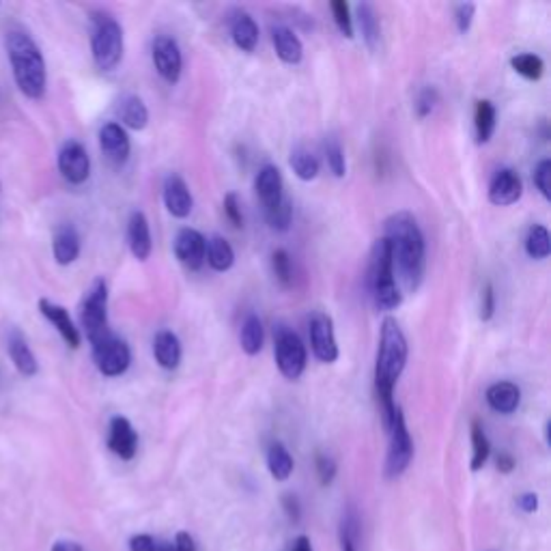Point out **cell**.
Wrapping results in <instances>:
<instances>
[{
    "mask_svg": "<svg viewBox=\"0 0 551 551\" xmlns=\"http://www.w3.org/2000/svg\"><path fill=\"white\" fill-rule=\"evenodd\" d=\"M392 265L399 270L407 291H416L424 276V235L409 212H399L385 220V235Z\"/></svg>",
    "mask_w": 551,
    "mask_h": 551,
    "instance_id": "cell-1",
    "label": "cell"
},
{
    "mask_svg": "<svg viewBox=\"0 0 551 551\" xmlns=\"http://www.w3.org/2000/svg\"><path fill=\"white\" fill-rule=\"evenodd\" d=\"M407 338L396 319H384L382 337H379L377 365H375V388H377L379 405H382L384 427H388L392 416L396 412L394 403V385L405 371L407 365Z\"/></svg>",
    "mask_w": 551,
    "mask_h": 551,
    "instance_id": "cell-2",
    "label": "cell"
},
{
    "mask_svg": "<svg viewBox=\"0 0 551 551\" xmlns=\"http://www.w3.org/2000/svg\"><path fill=\"white\" fill-rule=\"evenodd\" d=\"M7 54L15 84L28 100H42L48 87V70L35 39L22 28L7 33Z\"/></svg>",
    "mask_w": 551,
    "mask_h": 551,
    "instance_id": "cell-3",
    "label": "cell"
},
{
    "mask_svg": "<svg viewBox=\"0 0 551 551\" xmlns=\"http://www.w3.org/2000/svg\"><path fill=\"white\" fill-rule=\"evenodd\" d=\"M368 287L379 310H394L403 302V295L396 287L394 265L388 242L377 240L371 252V265H368Z\"/></svg>",
    "mask_w": 551,
    "mask_h": 551,
    "instance_id": "cell-4",
    "label": "cell"
},
{
    "mask_svg": "<svg viewBox=\"0 0 551 551\" xmlns=\"http://www.w3.org/2000/svg\"><path fill=\"white\" fill-rule=\"evenodd\" d=\"M123 28L112 15L98 14L93 18V35H90V52L95 65L101 71L117 70L123 59Z\"/></svg>",
    "mask_w": 551,
    "mask_h": 551,
    "instance_id": "cell-5",
    "label": "cell"
},
{
    "mask_svg": "<svg viewBox=\"0 0 551 551\" xmlns=\"http://www.w3.org/2000/svg\"><path fill=\"white\" fill-rule=\"evenodd\" d=\"M81 323L90 345L110 334V329H108V285L104 278H95L93 285L84 295Z\"/></svg>",
    "mask_w": 551,
    "mask_h": 551,
    "instance_id": "cell-6",
    "label": "cell"
},
{
    "mask_svg": "<svg viewBox=\"0 0 551 551\" xmlns=\"http://www.w3.org/2000/svg\"><path fill=\"white\" fill-rule=\"evenodd\" d=\"M385 431H388L390 435L388 459H385V476H388V479H396V476H401L403 471L409 468L413 457V442L407 431L405 416H403L401 407H396L394 416H392Z\"/></svg>",
    "mask_w": 551,
    "mask_h": 551,
    "instance_id": "cell-7",
    "label": "cell"
},
{
    "mask_svg": "<svg viewBox=\"0 0 551 551\" xmlns=\"http://www.w3.org/2000/svg\"><path fill=\"white\" fill-rule=\"evenodd\" d=\"M274 337H276V365L287 379L295 382V379L302 377L306 368V357H309L306 356L302 338L287 326H278Z\"/></svg>",
    "mask_w": 551,
    "mask_h": 551,
    "instance_id": "cell-8",
    "label": "cell"
},
{
    "mask_svg": "<svg viewBox=\"0 0 551 551\" xmlns=\"http://www.w3.org/2000/svg\"><path fill=\"white\" fill-rule=\"evenodd\" d=\"M93 357L101 375H106V377H119V375H123L129 368L132 351H129L128 343H125L123 338H119L110 332L106 338H101L93 345Z\"/></svg>",
    "mask_w": 551,
    "mask_h": 551,
    "instance_id": "cell-9",
    "label": "cell"
},
{
    "mask_svg": "<svg viewBox=\"0 0 551 551\" xmlns=\"http://www.w3.org/2000/svg\"><path fill=\"white\" fill-rule=\"evenodd\" d=\"M310 326V347L319 362L332 365L338 357V345L334 337V323L326 312H315L309 321Z\"/></svg>",
    "mask_w": 551,
    "mask_h": 551,
    "instance_id": "cell-10",
    "label": "cell"
},
{
    "mask_svg": "<svg viewBox=\"0 0 551 551\" xmlns=\"http://www.w3.org/2000/svg\"><path fill=\"white\" fill-rule=\"evenodd\" d=\"M153 65L168 84H177L184 71V56L173 37L160 35L153 39Z\"/></svg>",
    "mask_w": 551,
    "mask_h": 551,
    "instance_id": "cell-11",
    "label": "cell"
},
{
    "mask_svg": "<svg viewBox=\"0 0 551 551\" xmlns=\"http://www.w3.org/2000/svg\"><path fill=\"white\" fill-rule=\"evenodd\" d=\"M59 170L70 184L81 185L90 175V157L82 143L78 140H67L59 151Z\"/></svg>",
    "mask_w": 551,
    "mask_h": 551,
    "instance_id": "cell-12",
    "label": "cell"
},
{
    "mask_svg": "<svg viewBox=\"0 0 551 551\" xmlns=\"http://www.w3.org/2000/svg\"><path fill=\"white\" fill-rule=\"evenodd\" d=\"M175 254L187 270H201L207 254V240L196 229H181L175 240Z\"/></svg>",
    "mask_w": 551,
    "mask_h": 551,
    "instance_id": "cell-13",
    "label": "cell"
},
{
    "mask_svg": "<svg viewBox=\"0 0 551 551\" xmlns=\"http://www.w3.org/2000/svg\"><path fill=\"white\" fill-rule=\"evenodd\" d=\"M108 448L117 454L119 459L123 461H129V459L136 457V451H138V435L132 427L128 418L115 416L110 420V427H108Z\"/></svg>",
    "mask_w": 551,
    "mask_h": 551,
    "instance_id": "cell-14",
    "label": "cell"
},
{
    "mask_svg": "<svg viewBox=\"0 0 551 551\" xmlns=\"http://www.w3.org/2000/svg\"><path fill=\"white\" fill-rule=\"evenodd\" d=\"M100 147L112 166H121L129 157V138L121 125L110 121L100 129Z\"/></svg>",
    "mask_w": 551,
    "mask_h": 551,
    "instance_id": "cell-15",
    "label": "cell"
},
{
    "mask_svg": "<svg viewBox=\"0 0 551 551\" xmlns=\"http://www.w3.org/2000/svg\"><path fill=\"white\" fill-rule=\"evenodd\" d=\"M524 192V184L521 177L513 168H502L493 175L489 185V201L498 207H508V204L517 203Z\"/></svg>",
    "mask_w": 551,
    "mask_h": 551,
    "instance_id": "cell-16",
    "label": "cell"
},
{
    "mask_svg": "<svg viewBox=\"0 0 551 551\" xmlns=\"http://www.w3.org/2000/svg\"><path fill=\"white\" fill-rule=\"evenodd\" d=\"M5 343H7V354L11 357V362H14V366L18 368V373L24 375V377H35L39 365L35 354H33L31 347H28V340L24 338V334H22L18 328L11 326L7 329V337H5Z\"/></svg>",
    "mask_w": 551,
    "mask_h": 551,
    "instance_id": "cell-17",
    "label": "cell"
},
{
    "mask_svg": "<svg viewBox=\"0 0 551 551\" xmlns=\"http://www.w3.org/2000/svg\"><path fill=\"white\" fill-rule=\"evenodd\" d=\"M39 312L52 323L56 332L61 334L62 340H65L71 349L81 347V332H78L76 323H73L70 312L62 309V306L50 302V299H39Z\"/></svg>",
    "mask_w": 551,
    "mask_h": 551,
    "instance_id": "cell-18",
    "label": "cell"
},
{
    "mask_svg": "<svg viewBox=\"0 0 551 551\" xmlns=\"http://www.w3.org/2000/svg\"><path fill=\"white\" fill-rule=\"evenodd\" d=\"M164 204L175 218H187L192 214V207H195V198H192L190 187L179 175H170V177L164 181Z\"/></svg>",
    "mask_w": 551,
    "mask_h": 551,
    "instance_id": "cell-19",
    "label": "cell"
},
{
    "mask_svg": "<svg viewBox=\"0 0 551 551\" xmlns=\"http://www.w3.org/2000/svg\"><path fill=\"white\" fill-rule=\"evenodd\" d=\"M254 187H257V196L259 201L263 203L265 212L274 209L276 204L285 198V192H282V175L280 170L271 166V164H267V166L259 170Z\"/></svg>",
    "mask_w": 551,
    "mask_h": 551,
    "instance_id": "cell-20",
    "label": "cell"
},
{
    "mask_svg": "<svg viewBox=\"0 0 551 551\" xmlns=\"http://www.w3.org/2000/svg\"><path fill=\"white\" fill-rule=\"evenodd\" d=\"M128 243L132 254L138 261H147L151 257V250H153L151 229H149V220H147V215L143 212H134L129 215Z\"/></svg>",
    "mask_w": 551,
    "mask_h": 551,
    "instance_id": "cell-21",
    "label": "cell"
},
{
    "mask_svg": "<svg viewBox=\"0 0 551 551\" xmlns=\"http://www.w3.org/2000/svg\"><path fill=\"white\" fill-rule=\"evenodd\" d=\"M153 356H156L157 365L166 371H175L181 362V340L177 334L170 332V329H162L156 334L153 340Z\"/></svg>",
    "mask_w": 551,
    "mask_h": 551,
    "instance_id": "cell-22",
    "label": "cell"
},
{
    "mask_svg": "<svg viewBox=\"0 0 551 551\" xmlns=\"http://www.w3.org/2000/svg\"><path fill=\"white\" fill-rule=\"evenodd\" d=\"M54 259L59 265H71L81 254V235L71 224H62L56 229L52 240Z\"/></svg>",
    "mask_w": 551,
    "mask_h": 551,
    "instance_id": "cell-23",
    "label": "cell"
},
{
    "mask_svg": "<svg viewBox=\"0 0 551 551\" xmlns=\"http://www.w3.org/2000/svg\"><path fill=\"white\" fill-rule=\"evenodd\" d=\"M487 403L493 412L513 413L521 403V390L513 382H498L487 388Z\"/></svg>",
    "mask_w": 551,
    "mask_h": 551,
    "instance_id": "cell-24",
    "label": "cell"
},
{
    "mask_svg": "<svg viewBox=\"0 0 551 551\" xmlns=\"http://www.w3.org/2000/svg\"><path fill=\"white\" fill-rule=\"evenodd\" d=\"M271 42H274L278 59L289 62V65H298L304 56V45L299 42V37L295 35L291 28L287 26H276L271 31Z\"/></svg>",
    "mask_w": 551,
    "mask_h": 551,
    "instance_id": "cell-25",
    "label": "cell"
},
{
    "mask_svg": "<svg viewBox=\"0 0 551 551\" xmlns=\"http://www.w3.org/2000/svg\"><path fill=\"white\" fill-rule=\"evenodd\" d=\"M231 37L233 43H235L242 52H254V48H257L259 43L257 22L250 18L248 14L240 11V14L233 15L231 20Z\"/></svg>",
    "mask_w": 551,
    "mask_h": 551,
    "instance_id": "cell-26",
    "label": "cell"
},
{
    "mask_svg": "<svg viewBox=\"0 0 551 551\" xmlns=\"http://www.w3.org/2000/svg\"><path fill=\"white\" fill-rule=\"evenodd\" d=\"M119 117L129 129H145L147 123H149V110H147L145 101L138 95H128V98L121 100Z\"/></svg>",
    "mask_w": 551,
    "mask_h": 551,
    "instance_id": "cell-27",
    "label": "cell"
},
{
    "mask_svg": "<svg viewBox=\"0 0 551 551\" xmlns=\"http://www.w3.org/2000/svg\"><path fill=\"white\" fill-rule=\"evenodd\" d=\"M204 259L209 261L212 270L229 271L233 263H235V250H233V246L224 237L215 235L207 242V254H204Z\"/></svg>",
    "mask_w": 551,
    "mask_h": 551,
    "instance_id": "cell-28",
    "label": "cell"
},
{
    "mask_svg": "<svg viewBox=\"0 0 551 551\" xmlns=\"http://www.w3.org/2000/svg\"><path fill=\"white\" fill-rule=\"evenodd\" d=\"M263 323H261L259 315L250 312L246 315V319L242 323V334H240V343L242 349L246 351L248 356H257L261 349H263Z\"/></svg>",
    "mask_w": 551,
    "mask_h": 551,
    "instance_id": "cell-29",
    "label": "cell"
},
{
    "mask_svg": "<svg viewBox=\"0 0 551 551\" xmlns=\"http://www.w3.org/2000/svg\"><path fill=\"white\" fill-rule=\"evenodd\" d=\"M474 125L479 145L489 143L493 132H496V106H493L489 100H480L479 104H476Z\"/></svg>",
    "mask_w": 551,
    "mask_h": 551,
    "instance_id": "cell-30",
    "label": "cell"
},
{
    "mask_svg": "<svg viewBox=\"0 0 551 551\" xmlns=\"http://www.w3.org/2000/svg\"><path fill=\"white\" fill-rule=\"evenodd\" d=\"M357 24L362 28V37H365L366 45L371 50H377L379 39H382V26H379V18L375 14V7L368 3L357 5Z\"/></svg>",
    "mask_w": 551,
    "mask_h": 551,
    "instance_id": "cell-31",
    "label": "cell"
},
{
    "mask_svg": "<svg viewBox=\"0 0 551 551\" xmlns=\"http://www.w3.org/2000/svg\"><path fill=\"white\" fill-rule=\"evenodd\" d=\"M267 468H270V474L276 480H287L293 474V457L285 444L276 442V444L270 446V451H267Z\"/></svg>",
    "mask_w": 551,
    "mask_h": 551,
    "instance_id": "cell-32",
    "label": "cell"
},
{
    "mask_svg": "<svg viewBox=\"0 0 551 551\" xmlns=\"http://www.w3.org/2000/svg\"><path fill=\"white\" fill-rule=\"evenodd\" d=\"M526 252L530 259L543 261L549 257L551 252V240H549V231L545 229L543 224H534L530 226L526 235Z\"/></svg>",
    "mask_w": 551,
    "mask_h": 551,
    "instance_id": "cell-33",
    "label": "cell"
},
{
    "mask_svg": "<svg viewBox=\"0 0 551 551\" xmlns=\"http://www.w3.org/2000/svg\"><path fill=\"white\" fill-rule=\"evenodd\" d=\"M289 164H291L293 173L302 181H312L319 175V160H317L310 151L302 149V147L291 151V160H289Z\"/></svg>",
    "mask_w": 551,
    "mask_h": 551,
    "instance_id": "cell-34",
    "label": "cell"
},
{
    "mask_svg": "<svg viewBox=\"0 0 551 551\" xmlns=\"http://www.w3.org/2000/svg\"><path fill=\"white\" fill-rule=\"evenodd\" d=\"M510 67L519 73V76H524L526 81H541L543 71H545V62L541 56L537 54H517L513 61H510Z\"/></svg>",
    "mask_w": 551,
    "mask_h": 551,
    "instance_id": "cell-35",
    "label": "cell"
},
{
    "mask_svg": "<svg viewBox=\"0 0 551 551\" xmlns=\"http://www.w3.org/2000/svg\"><path fill=\"white\" fill-rule=\"evenodd\" d=\"M471 446H474V454H471V470L479 471L491 454V444L489 440H487V433L485 429L480 427V423L471 424Z\"/></svg>",
    "mask_w": 551,
    "mask_h": 551,
    "instance_id": "cell-36",
    "label": "cell"
},
{
    "mask_svg": "<svg viewBox=\"0 0 551 551\" xmlns=\"http://www.w3.org/2000/svg\"><path fill=\"white\" fill-rule=\"evenodd\" d=\"M265 218H267V223H270V226L274 231H280V233L289 231V226H291V220H293L291 201H289V198L285 196L280 203L276 204L274 209L265 212Z\"/></svg>",
    "mask_w": 551,
    "mask_h": 551,
    "instance_id": "cell-37",
    "label": "cell"
},
{
    "mask_svg": "<svg viewBox=\"0 0 551 551\" xmlns=\"http://www.w3.org/2000/svg\"><path fill=\"white\" fill-rule=\"evenodd\" d=\"M357 515L356 510H347L340 524V551H357Z\"/></svg>",
    "mask_w": 551,
    "mask_h": 551,
    "instance_id": "cell-38",
    "label": "cell"
},
{
    "mask_svg": "<svg viewBox=\"0 0 551 551\" xmlns=\"http://www.w3.org/2000/svg\"><path fill=\"white\" fill-rule=\"evenodd\" d=\"M271 267H274V274L282 287H293V265L287 250L280 248L271 254Z\"/></svg>",
    "mask_w": 551,
    "mask_h": 551,
    "instance_id": "cell-39",
    "label": "cell"
},
{
    "mask_svg": "<svg viewBox=\"0 0 551 551\" xmlns=\"http://www.w3.org/2000/svg\"><path fill=\"white\" fill-rule=\"evenodd\" d=\"M326 157H328V166L334 173V177H345L347 173V162H345V151L343 145L338 143V138H328L326 143Z\"/></svg>",
    "mask_w": 551,
    "mask_h": 551,
    "instance_id": "cell-40",
    "label": "cell"
},
{
    "mask_svg": "<svg viewBox=\"0 0 551 551\" xmlns=\"http://www.w3.org/2000/svg\"><path fill=\"white\" fill-rule=\"evenodd\" d=\"M332 15L337 22L340 35L354 39V20H351V9L345 0H334L332 3Z\"/></svg>",
    "mask_w": 551,
    "mask_h": 551,
    "instance_id": "cell-41",
    "label": "cell"
},
{
    "mask_svg": "<svg viewBox=\"0 0 551 551\" xmlns=\"http://www.w3.org/2000/svg\"><path fill=\"white\" fill-rule=\"evenodd\" d=\"M440 104V93H437L435 87H427L420 90L418 100H416V112L420 119L429 117L431 112L435 110V106Z\"/></svg>",
    "mask_w": 551,
    "mask_h": 551,
    "instance_id": "cell-42",
    "label": "cell"
},
{
    "mask_svg": "<svg viewBox=\"0 0 551 551\" xmlns=\"http://www.w3.org/2000/svg\"><path fill=\"white\" fill-rule=\"evenodd\" d=\"M549 177H551V160L538 162V166L534 168V185L538 187V192H541L543 198H551V190H549Z\"/></svg>",
    "mask_w": 551,
    "mask_h": 551,
    "instance_id": "cell-43",
    "label": "cell"
},
{
    "mask_svg": "<svg viewBox=\"0 0 551 551\" xmlns=\"http://www.w3.org/2000/svg\"><path fill=\"white\" fill-rule=\"evenodd\" d=\"M224 214H226V218L231 220V224L235 226V229H242V226H243L242 204H240V198H237L235 192H229V195L224 196Z\"/></svg>",
    "mask_w": 551,
    "mask_h": 551,
    "instance_id": "cell-44",
    "label": "cell"
},
{
    "mask_svg": "<svg viewBox=\"0 0 551 551\" xmlns=\"http://www.w3.org/2000/svg\"><path fill=\"white\" fill-rule=\"evenodd\" d=\"M317 474H319L323 487L329 485L334 480V476H337V461L332 457H328V454H317Z\"/></svg>",
    "mask_w": 551,
    "mask_h": 551,
    "instance_id": "cell-45",
    "label": "cell"
},
{
    "mask_svg": "<svg viewBox=\"0 0 551 551\" xmlns=\"http://www.w3.org/2000/svg\"><path fill=\"white\" fill-rule=\"evenodd\" d=\"M496 312V293H493L491 282H487L485 289H482V298H480V319L489 321Z\"/></svg>",
    "mask_w": 551,
    "mask_h": 551,
    "instance_id": "cell-46",
    "label": "cell"
},
{
    "mask_svg": "<svg viewBox=\"0 0 551 551\" xmlns=\"http://www.w3.org/2000/svg\"><path fill=\"white\" fill-rule=\"evenodd\" d=\"M474 14H476V5L471 3H463L459 5L457 7V28L459 33H468L470 26H471V20H474Z\"/></svg>",
    "mask_w": 551,
    "mask_h": 551,
    "instance_id": "cell-47",
    "label": "cell"
},
{
    "mask_svg": "<svg viewBox=\"0 0 551 551\" xmlns=\"http://www.w3.org/2000/svg\"><path fill=\"white\" fill-rule=\"evenodd\" d=\"M129 549L132 551H157L156 538L149 537V534H138L129 541Z\"/></svg>",
    "mask_w": 551,
    "mask_h": 551,
    "instance_id": "cell-48",
    "label": "cell"
},
{
    "mask_svg": "<svg viewBox=\"0 0 551 551\" xmlns=\"http://www.w3.org/2000/svg\"><path fill=\"white\" fill-rule=\"evenodd\" d=\"M282 507H285V513H287V517L291 521H299V515H302V508H299V499L295 498V496H291V493H289V496H285L282 498Z\"/></svg>",
    "mask_w": 551,
    "mask_h": 551,
    "instance_id": "cell-49",
    "label": "cell"
},
{
    "mask_svg": "<svg viewBox=\"0 0 551 551\" xmlns=\"http://www.w3.org/2000/svg\"><path fill=\"white\" fill-rule=\"evenodd\" d=\"M175 551H196V543L192 538V534L177 532V537H175Z\"/></svg>",
    "mask_w": 551,
    "mask_h": 551,
    "instance_id": "cell-50",
    "label": "cell"
},
{
    "mask_svg": "<svg viewBox=\"0 0 551 551\" xmlns=\"http://www.w3.org/2000/svg\"><path fill=\"white\" fill-rule=\"evenodd\" d=\"M517 507L524 510V513H534L538 508L537 493H524V496L517 498Z\"/></svg>",
    "mask_w": 551,
    "mask_h": 551,
    "instance_id": "cell-51",
    "label": "cell"
},
{
    "mask_svg": "<svg viewBox=\"0 0 551 551\" xmlns=\"http://www.w3.org/2000/svg\"><path fill=\"white\" fill-rule=\"evenodd\" d=\"M498 470L502 471V474H510V471L515 470V459L510 457L508 452H499L498 454Z\"/></svg>",
    "mask_w": 551,
    "mask_h": 551,
    "instance_id": "cell-52",
    "label": "cell"
},
{
    "mask_svg": "<svg viewBox=\"0 0 551 551\" xmlns=\"http://www.w3.org/2000/svg\"><path fill=\"white\" fill-rule=\"evenodd\" d=\"M52 551H84L81 543L76 541H56L52 545Z\"/></svg>",
    "mask_w": 551,
    "mask_h": 551,
    "instance_id": "cell-53",
    "label": "cell"
},
{
    "mask_svg": "<svg viewBox=\"0 0 551 551\" xmlns=\"http://www.w3.org/2000/svg\"><path fill=\"white\" fill-rule=\"evenodd\" d=\"M291 551H312L310 538L309 537H298V538H295Z\"/></svg>",
    "mask_w": 551,
    "mask_h": 551,
    "instance_id": "cell-54",
    "label": "cell"
},
{
    "mask_svg": "<svg viewBox=\"0 0 551 551\" xmlns=\"http://www.w3.org/2000/svg\"><path fill=\"white\" fill-rule=\"evenodd\" d=\"M157 551H175V547H170V545H157Z\"/></svg>",
    "mask_w": 551,
    "mask_h": 551,
    "instance_id": "cell-55",
    "label": "cell"
}]
</instances>
